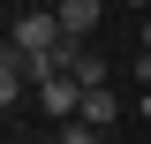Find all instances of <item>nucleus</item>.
Listing matches in <instances>:
<instances>
[{
	"mask_svg": "<svg viewBox=\"0 0 151 144\" xmlns=\"http://www.w3.org/2000/svg\"><path fill=\"white\" fill-rule=\"evenodd\" d=\"M60 8H30V15H15V31H8V46H23V53H45V46H60Z\"/></svg>",
	"mask_w": 151,
	"mask_h": 144,
	"instance_id": "nucleus-1",
	"label": "nucleus"
},
{
	"mask_svg": "<svg viewBox=\"0 0 151 144\" xmlns=\"http://www.w3.org/2000/svg\"><path fill=\"white\" fill-rule=\"evenodd\" d=\"M76 106H83V84L76 76H45L38 84V114L45 121H76Z\"/></svg>",
	"mask_w": 151,
	"mask_h": 144,
	"instance_id": "nucleus-2",
	"label": "nucleus"
},
{
	"mask_svg": "<svg viewBox=\"0 0 151 144\" xmlns=\"http://www.w3.org/2000/svg\"><path fill=\"white\" fill-rule=\"evenodd\" d=\"M76 114H83V121H91V129H113V121H121V114H129V106H121V91H113V84H91V91H83V106H76Z\"/></svg>",
	"mask_w": 151,
	"mask_h": 144,
	"instance_id": "nucleus-3",
	"label": "nucleus"
},
{
	"mask_svg": "<svg viewBox=\"0 0 151 144\" xmlns=\"http://www.w3.org/2000/svg\"><path fill=\"white\" fill-rule=\"evenodd\" d=\"M98 23H106V0H60V31L68 38H91Z\"/></svg>",
	"mask_w": 151,
	"mask_h": 144,
	"instance_id": "nucleus-4",
	"label": "nucleus"
},
{
	"mask_svg": "<svg viewBox=\"0 0 151 144\" xmlns=\"http://www.w3.org/2000/svg\"><path fill=\"white\" fill-rule=\"evenodd\" d=\"M68 76H76V84H83V91H91V84H106V61H98L91 46L76 38V53H68Z\"/></svg>",
	"mask_w": 151,
	"mask_h": 144,
	"instance_id": "nucleus-5",
	"label": "nucleus"
},
{
	"mask_svg": "<svg viewBox=\"0 0 151 144\" xmlns=\"http://www.w3.org/2000/svg\"><path fill=\"white\" fill-rule=\"evenodd\" d=\"M53 129H60L53 144H106V129H91V121H83V114H76V121H53Z\"/></svg>",
	"mask_w": 151,
	"mask_h": 144,
	"instance_id": "nucleus-6",
	"label": "nucleus"
},
{
	"mask_svg": "<svg viewBox=\"0 0 151 144\" xmlns=\"http://www.w3.org/2000/svg\"><path fill=\"white\" fill-rule=\"evenodd\" d=\"M136 91H151V53L136 46Z\"/></svg>",
	"mask_w": 151,
	"mask_h": 144,
	"instance_id": "nucleus-7",
	"label": "nucleus"
},
{
	"mask_svg": "<svg viewBox=\"0 0 151 144\" xmlns=\"http://www.w3.org/2000/svg\"><path fill=\"white\" fill-rule=\"evenodd\" d=\"M136 114H144V121H151V91H136Z\"/></svg>",
	"mask_w": 151,
	"mask_h": 144,
	"instance_id": "nucleus-8",
	"label": "nucleus"
},
{
	"mask_svg": "<svg viewBox=\"0 0 151 144\" xmlns=\"http://www.w3.org/2000/svg\"><path fill=\"white\" fill-rule=\"evenodd\" d=\"M136 46H144V53H151V15H144V31H136Z\"/></svg>",
	"mask_w": 151,
	"mask_h": 144,
	"instance_id": "nucleus-9",
	"label": "nucleus"
},
{
	"mask_svg": "<svg viewBox=\"0 0 151 144\" xmlns=\"http://www.w3.org/2000/svg\"><path fill=\"white\" fill-rule=\"evenodd\" d=\"M121 8H136V15H151V0H121Z\"/></svg>",
	"mask_w": 151,
	"mask_h": 144,
	"instance_id": "nucleus-10",
	"label": "nucleus"
}]
</instances>
